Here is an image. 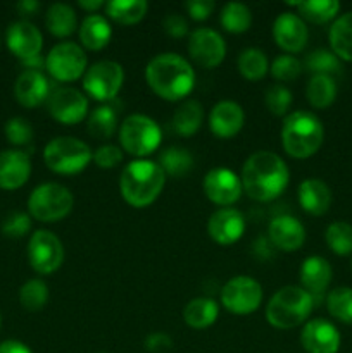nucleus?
Wrapping results in <instances>:
<instances>
[{
    "label": "nucleus",
    "instance_id": "obj_1",
    "mask_svg": "<svg viewBox=\"0 0 352 353\" xmlns=\"http://www.w3.org/2000/svg\"><path fill=\"white\" fill-rule=\"evenodd\" d=\"M242 186L255 202H271L289 186L290 171L285 161L275 152H254L242 168Z\"/></svg>",
    "mask_w": 352,
    "mask_h": 353
},
{
    "label": "nucleus",
    "instance_id": "obj_2",
    "mask_svg": "<svg viewBox=\"0 0 352 353\" xmlns=\"http://www.w3.org/2000/svg\"><path fill=\"white\" fill-rule=\"evenodd\" d=\"M145 79L152 92L168 102H178L188 97L195 86V72L182 55L159 54L145 68Z\"/></svg>",
    "mask_w": 352,
    "mask_h": 353
},
{
    "label": "nucleus",
    "instance_id": "obj_3",
    "mask_svg": "<svg viewBox=\"0 0 352 353\" xmlns=\"http://www.w3.org/2000/svg\"><path fill=\"white\" fill-rule=\"evenodd\" d=\"M166 185V174L159 162L138 159L123 169L119 190L124 202L135 209H145L157 200Z\"/></svg>",
    "mask_w": 352,
    "mask_h": 353
},
{
    "label": "nucleus",
    "instance_id": "obj_4",
    "mask_svg": "<svg viewBox=\"0 0 352 353\" xmlns=\"http://www.w3.org/2000/svg\"><path fill=\"white\" fill-rule=\"evenodd\" d=\"M324 128L321 121L307 110L286 114L282 126V147L290 157L307 159L323 145Z\"/></svg>",
    "mask_w": 352,
    "mask_h": 353
},
{
    "label": "nucleus",
    "instance_id": "obj_5",
    "mask_svg": "<svg viewBox=\"0 0 352 353\" xmlns=\"http://www.w3.org/2000/svg\"><path fill=\"white\" fill-rule=\"evenodd\" d=\"M314 309V299L300 286H283L266 305V321L276 330H292L307 321Z\"/></svg>",
    "mask_w": 352,
    "mask_h": 353
},
{
    "label": "nucleus",
    "instance_id": "obj_6",
    "mask_svg": "<svg viewBox=\"0 0 352 353\" xmlns=\"http://www.w3.org/2000/svg\"><path fill=\"white\" fill-rule=\"evenodd\" d=\"M93 152L85 141L72 137H57L43 148V161L57 174H78L92 162Z\"/></svg>",
    "mask_w": 352,
    "mask_h": 353
},
{
    "label": "nucleus",
    "instance_id": "obj_7",
    "mask_svg": "<svg viewBox=\"0 0 352 353\" xmlns=\"http://www.w3.org/2000/svg\"><path fill=\"white\" fill-rule=\"evenodd\" d=\"M75 205L71 192L57 183H43L31 192L28 199V210L33 219L40 223H59L64 219Z\"/></svg>",
    "mask_w": 352,
    "mask_h": 353
},
{
    "label": "nucleus",
    "instance_id": "obj_8",
    "mask_svg": "<svg viewBox=\"0 0 352 353\" xmlns=\"http://www.w3.org/2000/svg\"><path fill=\"white\" fill-rule=\"evenodd\" d=\"M162 133L159 124L144 114H131L119 128L121 148L135 157H147L161 145Z\"/></svg>",
    "mask_w": 352,
    "mask_h": 353
},
{
    "label": "nucleus",
    "instance_id": "obj_9",
    "mask_svg": "<svg viewBox=\"0 0 352 353\" xmlns=\"http://www.w3.org/2000/svg\"><path fill=\"white\" fill-rule=\"evenodd\" d=\"M86 64L85 50L72 41L54 45L45 57V69L59 83H71L85 76Z\"/></svg>",
    "mask_w": 352,
    "mask_h": 353
},
{
    "label": "nucleus",
    "instance_id": "obj_10",
    "mask_svg": "<svg viewBox=\"0 0 352 353\" xmlns=\"http://www.w3.org/2000/svg\"><path fill=\"white\" fill-rule=\"evenodd\" d=\"M124 71L123 65L114 61L95 62L86 69L83 76V90L99 102L113 100L123 88Z\"/></svg>",
    "mask_w": 352,
    "mask_h": 353
},
{
    "label": "nucleus",
    "instance_id": "obj_11",
    "mask_svg": "<svg viewBox=\"0 0 352 353\" xmlns=\"http://www.w3.org/2000/svg\"><path fill=\"white\" fill-rule=\"evenodd\" d=\"M262 302V286L248 276L231 278L221 290V303L235 316H248L255 312Z\"/></svg>",
    "mask_w": 352,
    "mask_h": 353
},
{
    "label": "nucleus",
    "instance_id": "obj_12",
    "mask_svg": "<svg viewBox=\"0 0 352 353\" xmlns=\"http://www.w3.org/2000/svg\"><path fill=\"white\" fill-rule=\"evenodd\" d=\"M28 261L38 274H52L64 262V247L52 231L38 230L31 234L28 243Z\"/></svg>",
    "mask_w": 352,
    "mask_h": 353
},
{
    "label": "nucleus",
    "instance_id": "obj_13",
    "mask_svg": "<svg viewBox=\"0 0 352 353\" xmlns=\"http://www.w3.org/2000/svg\"><path fill=\"white\" fill-rule=\"evenodd\" d=\"M48 114L57 123L72 126L81 123L88 114V99L76 88H57L47 99Z\"/></svg>",
    "mask_w": 352,
    "mask_h": 353
},
{
    "label": "nucleus",
    "instance_id": "obj_14",
    "mask_svg": "<svg viewBox=\"0 0 352 353\" xmlns=\"http://www.w3.org/2000/svg\"><path fill=\"white\" fill-rule=\"evenodd\" d=\"M188 54L200 68L213 69L223 62L226 55V43L217 31L211 28H197L190 33Z\"/></svg>",
    "mask_w": 352,
    "mask_h": 353
},
{
    "label": "nucleus",
    "instance_id": "obj_15",
    "mask_svg": "<svg viewBox=\"0 0 352 353\" xmlns=\"http://www.w3.org/2000/svg\"><path fill=\"white\" fill-rule=\"evenodd\" d=\"M204 193L213 203L221 207H230L244 193L242 179L226 168L211 169L204 178Z\"/></svg>",
    "mask_w": 352,
    "mask_h": 353
},
{
    "label": "nucleus",
    "instance_id": "obj_16",
    "mask_svg": "<svg viewBox=\"0 0 352 353\" xmlns=\"http://www.w3.org/2000/svg\"><path fill=\"white\" fill-rule=\"evenodd\" d=\"M273 38L282 50L297 54L306 47L309 31L302 17L293 12H283L273 23Z\"/></svg>",
    "mask_w": 352,
    "mask_h": 353
},
{
    "label": "nucleus",
    "instance_id": "obj_17",
    "mask_svg": "<svg viewBox=\"0 0 352 353\" xmlns=\"http://www.w3.org/2000/svg\"><path fill=\"white\" fill-rule=\"evenodd\" d=\"M9 50L21 61L38 57L43 47V38L40 30L30 21H16L9 26L6 34Z\"/></svg>",
    "mask_w": 352,
    "mask_h": 353
},
{
    "label": "nucleus",
    "instance_id": "obj_18",
    "mask_svg": "<svg viewBox=\"0 0 352 353\" xmlns=\"http://www.w3.org/2000/svg\"><path fill=\"white\" fill-rule=\"evenodd\" d=\"M300 343L307 353H337L340 348V333L324 319H311L300 333Z\"/></svg>",
    "mask_w": 352,
    "mask_h": 353
},
{
    "label": "nucleus",
    "instance_id": "obj_19",
    "mask_svg": "<svg viewBox=\"0 0 352 353\" xmlns=\"http://www.w3.org/2000/svg\"><path fill=\"white\" fill-rule=\"evenodd\" d=\"M245 231V219L242 212L231 207H223L217 209L207 223V233L211 240L216 241L217 245H233L242 238Z\"/></svg>",
    "mask_w": 352,
    "mask_h": 353
},
{
    "label": "nucleus",
    "instance_id": "obj_20",
    "mask_svg": "<svg viewBox=\"0 0 352 353\" xmlns=\"http://www.w3.org/2000/svg\"><path fill=\"white\" fill-rule=\"evenodd\" d=\"M245 114L244 109L237 102L231 100H221L211 109L209 128L214 137L221 140H228L238 134L244 128Z\"/></svg>",
    "mask_w": 352,
    "mask_h": 353
},
{
    "label": "nucleus",
    "instance_id": "obj_21",
    "mask_svg": "<svg viewBox=\"0 0 352 353\" xmlns=\"http://www.w3.org/2000/svg\"><path fill=\"white\" fill-rule=\"evenodd\" d=\"M50 95V83L41 71L24 69L14 83V97L23 107L33 109L47 102Z\"/></svg>",
    "mask_w": 352,
    "mask_h": 353
},
{
    "label": "nucleus",
    "instance_id": "obj_22",
    "mask_svg": "<svg viewBox=\"0 0 352 353\" xmlns=\"http://www.w3.org/2000/svg\"><path fill=\"white\" fill-rule=\"evenodd\" d=\"M31 161L23 150L0 152V188L17 190L30 179Z\"/></svg>",
    "mask_w": 352,
    "mask_h": 353
},
{
    "label": "nucleus",
    "instance_id": "obj_23",
    "mask_svg": "<svg viewBox=\"0 0 352 353\" xmlns=\"http://www.w3.org/2000/svg\"><path fill=\"white\" fill-rule=\"evenodd\" d=\"M268 234L271 243L282 252H295L306 241L302 223L292 216H278L269 223Z\"/></svg>",
    "mask_w": 352,
    "mask_h": 353
},
{
    "label": "nucleus",
    "instance_id": "obj_24",
    "mask_svg": "<svg viewBox=\"0 0 352 353\" xmlns=\"http://www.w3.org/2000/svg\"><path fill=\"white\" fill-rule=\"evenodd\" d=\"M300 285L311 295H320L331 283V265L320 255H311L299 269Z\"/></svg>",
    "mask_w": 352,
    "mask_h": 353
},
{
    "label": "nucleus",
    "instance_id": "obj_25",
    "mask_svg": "<svg viewBox=\"0 0 352 353\" xmlns=\"http://www.w3.org/2000/svg\"><path fill=\"white\" fill-rule=\"evenodd\" d=\"M299 202L300 207L311 216H323L331 205V192L321 179H304L299 186Z\"/></svg>",
    "mask_w": 352,
    "mask_h": 353
},
{
    "label": "nucleus",
    "instance_id": "obj_26",
    "mask_svg": "<svg viewBox=\"0 0 352 353\" xmlns=\"http://www.w3.org/2000/svg\"><path fill=\"white\" fill-rule=\"evenodd\" d=\"M110 37H113V28L109 21L100 14H90L79 26V41L88 50H102L109 45Z\"/></svg>",
    "mask_w": 352,
    "mask_h": 353
},
{
    "label": "nucleus",
    "instance_id": "obj_27",
    "mask_svg": "<svg viewBox=\"0 0 352 353\" xmlns=\"http://www.w3.org/2000/svg\"><path fill=\"white\" fill-rule=\"evenodd\" d=\"M217 316H219V307L213 299H207V296L190 300L183 309V321L192 330H206L213 326Z\"/></svg>",
    "mask_w": 352,
    "mask_h": 353
},
{
    "label": "nucleus",
    "instance_id": "obj_28",
    "mask_svg": "<svg viewBox=\"0 0 352 353\" xmlns=\"http://www.w3.org/2000/svg\"><path fill=\"white\" fill-rule=\"evenodd\" d=\"M328 38H330L331 52L338 59L352 62V10L335 19Z\"/></svg>",
    "mask_w": 352,
    "mask_h": 353
},
{
    "label": "nucleus",
    "instance_id": "obj_29",
    "mask_svg": "<svg viewBox=\"0 0 352 353\" xmlns=\"http://www.w3.org/2000/svg\"><path fill=\"white\" fill-rule=\"evenodd\" d=\"M45 24H47V30L54 37L66 38L76 31L78 17H76L75 9L68 6V3H52L47 9Z\"/></svg>",
    "mask_w": 352,
    "mask_h": 353
},
{
    "label": "nucleus",
    "instance_id": "obj_30",
    "mask_svg": "<svg viewBox=\"0 0 352 353\" xmlns=\"http://www.w3.org/2000/svg\"><path fill=\"white\" fill-rule=\"evenodd\" d=\"M148 10V3L145 0H113L106 3V14L116 23L123 26L140 23Z\"/></svg>",
    "mask_w": 352,
    "mask_h": 353
},
{
    "label": "nucleus",
    "instance_id": "obj_31",
    "mask_svg": "<svg viewBox=\"0 0 352 353\" xmlns=\"http://www.w3.org/2000/svg\"><path fill=\"white\" fill-rule=\"evenodd\" d=\"M204 110L197 100H185L173 117V128L182 137H192L202 126Z\"/></svg>",
    "mask_w": 352,
    "mask_h": 353
},
{
    "label": "nucleus",
    "instance_id": "obj_32",
    "mask_svg": "<svg viewBox=\"0 0 352 353\" xmlns=\"http://www.w3.org/2000/svg\"><path fill=\"white\" fill-rule=\"evenodd\" d=\"M306 97L314 109H326L337 99V83L331 76L314 74L307 83Z\"/></svg>",
    "mask_w": 352,
    "mask_h": 353
},
{
    "label": "nucleus",
    "instance_id": "obj_33",
    "mask_svg": "<svg viewBox=\"0 0 352 353\" xmlns=\"http://www.w3.org/2000/svg\"><path fill=\"white\" fill-rule=\"evenodd\" d=\"M159 165L162 168L164 174L173 176V178H183L192 171L193 157L186 148L169 147L159 155Z\"/></svg>",
    "mask_w": 352,
    "mask_h": 353
},
{
    "label": "nucleus",
    "instance_id": "obj_34",
    "mask_svg": "<svg viewBox=\"0 0 352 353\" xmlns=\"http://www.w3.org/2000/svg\"><path fill=\"white\" fill-rule=\"evenodd\" d=\"M117 128V114L113 107L100 105L92 110L86 123V130L97 140H109Z\"/></svg>",
    "mask_w": 352,
    "mask_h": 353
},
{
    "label": "nucleus",
    "instance_id": "obj_35",
    "mask_svg": "<svg viewBox=\"0 0 352 353\" xmlns=\"http://www.w3.org/2000/svg\"><path fill=\"white\" fill-rule=\"evenodd\" d=\"M299 9V14L314 24H324L333 19L340 10V3L337 0H307V2L290 3Z\"/></svg>",
    "mask_w": 352,
    "mask_h": 353
},
{
    "label": "nucleus",
    "instance_id": "obj_36",
    "mask_svg": "<svg viewBox=\"0 0 352 353\" xmlns=\"http://www.w3.org/2000/svg\"><path fill=\"white\" fill-rule=\"evenodd\" d=\"M269 71L268 57L259 48H245L238 55V72L248 81H259Z\"/></svg>",
    "mask_w": 352,
    "mask_h": 353
},
{
    "label": "nucleus",
    "instance_id": "obj_37",
    "mask_svg": "<svg viewBox=\"0 0 352 353\" xmlns=\"http://www.w3.org/2000/svg\"><path fill=\"white\" fill-rule=\"evenodd\" d=\"M221 26L228 31V33L240 34L251 28L252 24V14L247 6L240 2H228L226 6L221 9Z\"/></svg>",
    "mask_w": 352,
    "mask_h": 353
},
{
    "label": "nucleus",
    "instance_id": "obj_38",
    "mask_svg": "<svg viewBox=\"0 0 352 353\" xmlns=\"http://www.w3.org/2000/svg\"><path fill=\"white\" fill-rule=\"evenodd\" d=\"M19 302L30 312H38L48 302V286L41 279H30L21 286Z\"/></svg>",
    "mask_w": 352,
    "mask_h": 353
},
{
    "label": "nucleus",
    "instance_id": "obj_39",
    "mask_svg": "<svg viewBox=\"0 0 352 353\" xmlns=\"http://www.w3.org/2000/svg\"><path fill=\"white\" fill-rule=\"evenodd\" d=\"M324 240L330 250L337 255H349L352 254V226L344 221L331 223L326 228Z\"/></svg>",
    "mask_w": 352,
    "mask_h": 353
},
{
    "label": "nucleus",
    "instance_id": "obj_40",
    "mask_svg": "<svg viewBox=\"0 0 352 353\" xmlns=\"http://www.w3.org/2000/svg\"><path fill=\"white\" fill-rule=\"evenodd\" d=\"M328 312L331 317L345 324H352V288L342 286L330 292L326 299Z\"/></svg>",
    "mask_w": 352,
    "mask_h": 353
},
{
    "label": "nucleus",
    "instance_id": "obj_41",
    "mask_svg": "<svg viewBox=\"0 0 352 353\" xmlns=\"http://www.w3.org/2000/svg\"><path fill=\"white\" fill-rule=\"evenodd\" d=\"M306 68L309 69L314 74H323V76H331L340 74L342 65L338 61L337 55L331 50H324V48H317V50L311 52L306 57Z\"/></svg>",
    "mask_w": 352,
    "mask_h": 353
},
{
    "label": "nucleus",
    "instance_id": "obj_42",
    "mask_svg": "<svg viewBox=\"0 0 352 353\" xmlns=\"http://www.w3.org/2000/svg\"><path fill=\"white\" fill-rule=\"evenodd\" d=\"M269 72L273 74V78L278 79V81H293L300 76L302 72V64H300L299 59H295L293 55H278V57L273 61V64L269 65Z\"/></svg>",
    "mask_w": 352,
    "mask_h": 353
},
{
    "label": "nucleus",
    "instance_id": "obj_43",
    "mask_svg": "<svg viewBox=\"0 0 352 353\" xmlns=\"http://www.w3.org/2000/svg\"><path fill=\"white\" fill-rule=\"evenodd\" d=\"M266 107L273 116H286L292 105V92L283 85H275L266 92Z\"/></svg>",
    "mask_w": 352,
    "mask_h": 353
},
{
    "label": "nucleus",
    "instance_id": "obj_44",
    "mask_svg": "<svg viewBox=\"0 0 352 353\" xmlns=\"http://www.w3.org/2000/svg\"><path fill=\"white\" fill-rule=\"evenodd\" d=\"M6 138L9 143L17 145H28L33 140V128H31L30 121H26L24 117H12L6 123Z\"/></svg>",
    "mask_w": 352,
    "mask_h": 353
},
{
    "label": "nucleus",
    "instance_id": "obj_45",
    "mask_svg": "<svg viewBox=\"0 0 352 353\" xmlns=\"http://www.w3.org/2000/svg\"><path fill=\"white\" fill-rule=\"evenodd\" d=\"M31 230V216L24 212H12L2 224V233L7 238H23Z\"/></svg>",
    "mask_w": 352,
    "mask_h": 353
},
{
    "label": "nucleus",
    "instance_id": "obj_46",
    "mask_svg": "<svg viewBox=\"0 0 352 353\" xmlns=\"http://www.w3.org/2000/svg\"><path fill=\"white\" fill-rule=\"evenodd\" d=\"M93 162L100 169H113L123 162V152L116 145H102L93 152Z\"/></svg>",
    "mask_w": 352,
    "mask_h": 353
},
{
    "label": "nucleus",
    "instance_id": "obj_47",
    "mask_svg": "<svg viewBox=\"0 0 352 353\" xmlns=\"http://www.w3.org/2000/svg\"><path fill=\"white\" fill-rule=\"evenodd\" d=\"M216 3L213 0H188L185 9L193 21H206L213 14Z\"/></svg>",
    "mask_w": 352,
    "mask_h": 353
},
{
    "label": "nucleus",
    "instance_id": "obj_48",
    "mask_svg": "<svg viewBox=\"0 0 352 353\" xmlns=\"http://www.w3.org/2000/svg\"><path fill=\"white\" fill-rule=\"evenodd\" d=\"M162 26H164V31L173 38H183L186 33H188V24H186V19L179 14H168L162 21Z\"/></svg>",
    "mask_w": 352,
    "mask_h": 353
},
{
    "label": "nucleus",
    "instance_id": "obj_49",
    "mask_svg": "<svg viewBox=\"0 0 352 353\" xmlns=\"http://www.w3.org/2000/svg\"><path fill=\"white\" fill-rule=\"evenodd\" d=\"M145 350L150 353H164L173 348V340L166 333H150L145 338Z\"/></svg>",
    "mask_w": 352,
    "mask_h": 353
},
{
    "label": "nucleus",
    "instance_id": "obj_50",
    "mask_svg": "<svg viewBox=\"0 0 352 353\" xmlns=\"http://www.w3.org/2000/svg\"><path fill=\"white\" fill-rule=\"evenodd\" d=\"M0 353H33L24 343L17 340H7L0 343Z\"/></svg>",
    "mask_w": 352,
    "mask_h": 353
},
{
    "label": "nucleus",
    "instance_id": "obj_51",
    "mask_svg": "<svg viewBox=\"0 0 352 353\" xmlns=\"http://www.w3.org/2000/svg\"><path fill=\"white\" fill-rule=\"evenodd\" d=\"M17 10H19L21 16H33L38 9H40V3L37 0H21L17 3Z\"/></svg>",
    "mask_w": 352,
    "mask_h": 353
},
{
    "label": "nucleus",
    "instance_id": "obj_52",
    "mask_svg": "<svg viewBox=\"0 0 352 353\" xmlns=\"http://www.w3.org/2000/svg\"><path fill=\"white\" fill-rule=\"evenodd\" d=\"M79 9L88 10V12H95L100 7H106V2L104 0H78Z\"/></svg>",
    "mask_w": 352,
    "mask_h": 353
},
{
    "label": "nucleus",
    "instance_id": "obj_53",
    "mask_svg": "<svg viewBox=\"0 0 352 353\" xmlns=\"http://www.w3.org/2000/svg\"><path fill=\"white\" fill-rule=\"evenodd\" d=\"M0 326H2V317H0Z\"/></svg>",
    "mask_w": 352,
    "mask_h": 353
}]
</instances>
